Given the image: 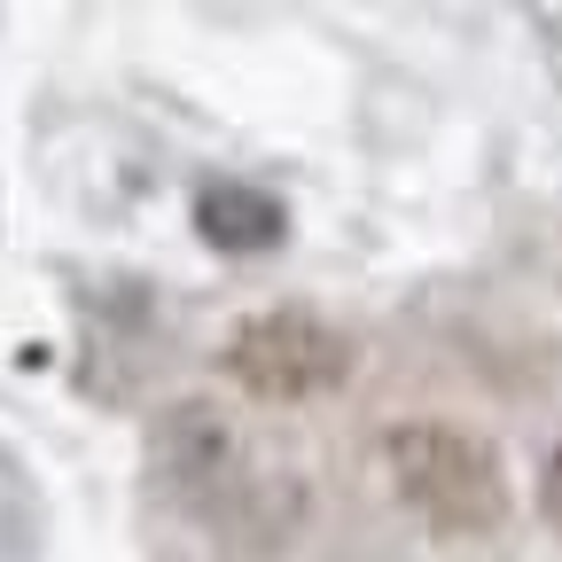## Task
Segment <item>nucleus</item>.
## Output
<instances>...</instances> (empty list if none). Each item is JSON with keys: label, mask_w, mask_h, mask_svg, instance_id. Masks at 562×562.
<instances>
[{"label": "nucleus", "mask_w": 562, "mask_h": 562, "mask_svg": "<svg viewBox=\"0 0 562 562\" xmlns=\"http://www.w3.org/2000/svg\"><path fill=\"white\" fill-rule=\"evenodd\" d=\"M383 461H391L398 492L438 531H492L508 516V484H501L492 446L453 430V422H398L383 438Z\"/></svg>", "instance_id": "nucleus-1"}, {"label": "nucleus", "mask_w": 562, "mask_h": 562, "mask_svg": "<svg viewBox=\"0 0 562 562\" xmlns=\"http://www.w3.org/2000/svg\"><path fill=\"white\" fill-rule=\"evenodd\" d=\"M227 368L250 398H313L344 375V336L321 328L313 313H266V321H243L235 344H227Z\"/></svg>", "instance_id": "nucleus-2"}, {"label": "nucleus", "mask_w": 562, "mask_h": 562, "mask_svg": "<svg viewBox=\"0 0 562 562\" xmlns=\"http://www.w3.org/2000/svg\"><path fill=\"white\" fill-rule=\"evenodd\" d=\"M195 227H203L211 250L250 258V250H273L290 220H281V203L258 195L250 180H211V188H195Z\"/></svg>", "instance_id": "nucleus-3"}, {"label": "nucleus", "mask_w": 562, "mask_h": 562, "mask_svg": "<svg viewBox=\"0 0 562 562\" xmlns=\"http://www.w3.org/2000/svg\"><path fill=\"white\" fill-rule=\"evenodd\" d=\"M539 501H547V524L562 531V446H554V461H547V484H539Z\"/></svg>", "instance_id": "nucleus-4"}]
</instances>
